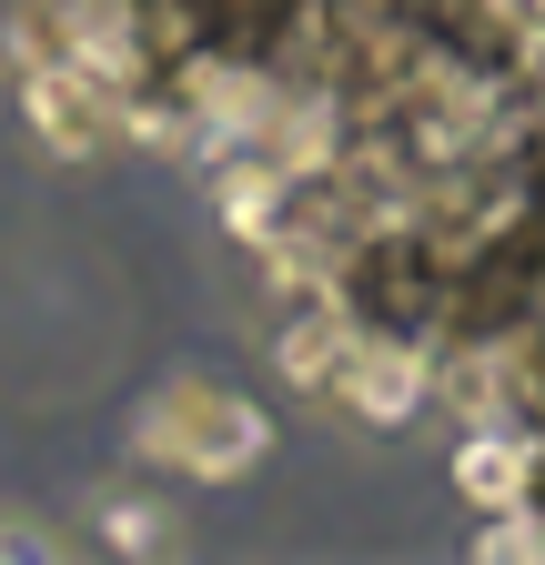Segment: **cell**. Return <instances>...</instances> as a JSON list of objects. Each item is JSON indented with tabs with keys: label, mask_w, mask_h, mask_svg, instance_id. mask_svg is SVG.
Returning <instances> with one entry per match:
<instances>
[{
	"label": "cell",
	"mask_w": 545,
	"mask_h": 565,
	"mask_svg": "<svg viewBox=\"0 0 545 565\" xmlns=\"http://www.w3.org/2000/svg\"><path fill=\"white\" fill-rule=\"evenodd\" d=\"M162 535H172V525H162L152 505H111V545H121V555H162Z\"/></svg>",
	"instance_id": "3957f363"
},
{
	"label": "cell",
	"mask_w": 545,
	"mask_h": 565,
	"mask_svg": "<svg viewBox=\"0 0 545 565\" xmlns=\"http://www.w3.org/2000/svg\"><path fill=\"white\" fill-rule=\"evenodd\" d=\"M263 445H272V435H263V414H253L233 384L182 374V384H162V394L142 404V455H152V465H172V475L223 484V475H243Z\"/></svg>",
	"instance_id": "6da1fadb"
},
{
	"label": "cell",
	"mask_w": 545,
	"mask_h": 565,
	"mask_svg": "<svg viewBox=\"0 0 545 565\" xmlns=\"http://www.w3.org/2000/svg\"><path fill=\"white\" fill-rule=\"evenodd\" d=\"M11 82H21V111H31V131L51 152L92 162L111 141H131V92L101 82V71H82V61H41V71H11Z\"/></svg>",
	"instance_id": "7a4b0ae2"
}]
</instances>
